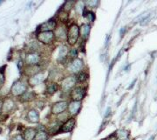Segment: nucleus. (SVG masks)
<instances>
[{
	"mask_svg": "<svg viewBox=\"0 0 157 140\" xmlns=\"http://www.w3.org/2000/svg\"><path fill=\"white\" fill-rule=\"evenodd\" d=\"M14 107H15V102H13V100H11V98H6L3 102L2 112H5V113L11 112L14 109Z\"/></svg>",
	"mask_w": 157,
	"mask_h": 140,
	"instance_id": "4468645a",
	"label": "nucleus"
},
{
	"mask_svg": "<svg viewBox=\"0 0 157 140\" xmlns=\"http://www.w3.org/2000/svg\"><path fill=\"white\" fill-rule=\"evenodd\" d=\"M86 4V6H89L90 8H94L99 4V2H97V1H87Z\"/></svg>",
	"mask_w": 157,
	"mask_h": 140,
	"instance_id": "cd10ccee",
	"label": "nucleus"
},
{
	"mask_svg": "<svg viewBox=\"0 0 157 140\" xmlns=\"http://www.w3.org/2000/svg\"><path fill=\"white\" fill-rule=\"evenodd\" d=\"M57 27V22L55 19H50L46 22L41 24L39 26V32H52Z\"/></svg>",
	"mask_w": 157,
	"mask_h": 140,
	"instance_id": "9d476101",
	"label": "nucleus"
},
{
	"mask_svg": "<svg viewBox=\"0 0 157 140\" xmlns=\"http://www.w3.org/2000/svg\"><path fill=\"white\" fill-rule=\"evenodd\" d=\"M0 4H1V2H0Z\"/></svg>",
	"mask_w": 157,
	"mask_h": 140,
	"instance_id": "473e14b6",
	"label": "nucleus"
},
{
	"mask_svg": "<svg viewBox=\"0 0 157 140\" xmlns=\"http://www.w3.org/2000/svg\"><path fill=\"white\" fill-rule=\"evenodd\" d=\"M26 118L30 123H37L39 122V112L37 111L34 109H31L28 112H27V116Z\"/></svg>",
	"mask_w": 157,
	"mask_h": 140,
	"instance_id": "ddd939ff",
	"label": "nucleus"
},
{
	"mask_svg": "<svg viewBox=\"0 0 157 140\" xmlns=\"http://www.w3.org/2000/svg\"><path fill=\"white\" fill-rule=\"evenodd\" d=\"M11 140H25L24 139V138H23V135H16V136H14L12 138H11Z\"/></svg>",
	"mask_w": 157,
	"mask_h": 140,
	"instance_id": "c756f323",
	"label": "nucleus"
},
{
	"mask_svg": "<svg viewBox=\"0 0 157 140\" xmlns=\"http://www.w3.org/2000/svg\"><path fill=\"white\" fill-rule=\"evenodd\" d=\"M81 105H82L81 102L78 101H72L70 103H68L67 109L69 115H71L72 117L77 116L81 109Z\"/></svg>",
	"mask_w": 157,
	"mask_h": 140,
	"instance_id": "9b49d317",
	"label": "nucleus"
},
{
	"mask_svg": "<svg viewBox=\"0 0 157 140\" xmlns=\"http://www.w3.org/2000/svg\"><path fill=\"white\" fill-rule=\"evenodd\" d=\"M37 130L34 128H27L25 130L23 138L25 140H34L36 134H37Z\"/></svg>",
	"mask_w": 157,
	"mask_h": 140,
	"instance_id": "2eb2a0df",
	"label": "nucleus"
},
{
	"mask_svg": "<svg viewBox=\"0 0 157 140\" xmlns=\"http://www.w3.org/2000/svg\"><path fill=\"white\" fill-rule=\"evenodd\" d=\"M48 139V133L45 130H39L36 134L34 140H47Z\"/></svg>",
	"mask_w": 157,
	"mask_h": 140,
	"instance_id": "412c9836",
	"label": "nucleus"
},
{
	"mask_svg": "<svg viewBox=\"0 0 157 140\" xmlns=\"http://www.w3.org/2000/svg\"><path fill=\"white\" fill-rule=\"evenodd\" d=\"M55 34L53 32H39L37 34V39L39 43H42L44 45H50L54 40Z\"/></svg>",
	"mask_w": 157,
	"mask_h": 140,
	"instance_id": "7ed1b4c3",
	"label": "nucleus"
},
{
	"mask_svg": "<svg viewBox=\"0 0 157 140\" xmlns=\"http://www.w3.org/2000/svg\"><path fill=\"white\" fill-rule=\"evenodd\" d=\"M58 90H59V85L55 82H51V83L47 84V86H46V92L49 95L55 94Z\"/></svg>",
	"mask_w": 157,
	"mask_h": 140,
	"instance_id": "6ab92c4d",
	"label": "nucleus"
},
{
	"mask_svg": "<svg viewBox=\"0 0 157 140\" xmlns=\"http://www.w3.org/2000/svg\"><path fill=\"white\" fill-rule=\"evenodd\" d=\"M67 18H68V12L67 11H63L62 10L59 13V21L60 22H67Z\"/></svg>",
	"mask_w": 157,
	"mask_h": 140,
	"instance_id": "393cba45",
	"label": "nucleus"
},
{
	"mask_svg": "<svg viewBox=\"0 0 157 140\" xmlns=\"http://www.w3.org/2000/svg\"><path fill=\"white\" fill-rule=\"evenodd\" d=\"M68 108V102L67 101H60L55 102L52 106V114L60 115L67 110Z\"/></svg>",
	"mask_w": 157,
	"mask_h": 140,
	"instance_id": "1a4fd4ad",
	"label": "nucleus"
},
{
	"mask_svg": "<svg viewBox=\"0 0 157 140\" xmlns=\"http://www.w3.org/2000/svg\"><path fill=\"white\" fill-rule=\"evenodd\" d=\"M45 79V75L43 73H38L36 74H34L33 76H30V78L28 80V83L30 84V86H37L40 84Z\"/></svg>",
	"mask_w": 157,
	"mask_h": 140,
	"instance_id": "f8f14e48",
	"label": "nucleus"
},
{
	"mask_svg": "<svg viewBox=\"0 0 157 140\" xmlns=\"http://www.w3.org/2000/svg\"><path fill=\"white\" fill-rule=\"evenodd\" d=\"M154 138H155V136H152L151 138H150L148 140H154Z\"/></svg>",
	"mask_w": 157,
	"mask_h": 140,
	"instance_id": "2f4dec72",
	"label": "nucleus"
},
{
	"mask_svg": "<svg viewBox=\"0 0 157 140\" xmlns=\"http://www.w3.org/2000/svg\"><path fill=\"white\" fill-rule=\"evenodd\" d=\"M76 124V119L74 117L70 118L68 120H67L66 122H64V123L62 124L59 128V133H67V132H71L74 128Z\"/></svg>",
	"mask_w": 157,
	"mask_h": 140,
	"instance_id": "6e6552de",
	"label": "nucleus"
},
{
	"mask_svg": "<svg viewBox=\"0 0 157 140\" xmlns=\"http://www.w3.org/2000/svg\"><path fill=\"white\" fill-rule=\"evenodd\" d=\"M86 18L89 19L90 22H94V19H95V15H94V12L90 11V12H88V14H87Z\"/></svg>",
	"mask_w": 157,
	"mask_h": 140,
	"instance_id": "c85d7f7f",
	"label": "nucleus"
},
{
	"mask_svg": "<svg viewBox=\"0 0 157 140\" xmlns=\"http://www.w3.org/2000/svg\"><path fill=\"white\" fill-rule=\"evenodd\" d=\"M90 31H91V27H90L89 25H87V24H83V25L80 26V28H79L80 35H81V37L84 39H86L88 38Z\"/></svg>",
	"mask_w": 157,
	"mask_h": 140,
	"instance_id": "f3484780",
	"label": "nucleus"
},
{
	"mask_svg": "<svg viewBox=\"0 0 157 140\" xmlns=\"http://www.w3.org/2000/svg\"><path fill=\"white\" fill-rule=\"evenodd\" d=\"M3 102H4V101L0 100V113L2 112V109H3Z\"/></svg>",
	"mask_w": 157,
	"mask_h": 140,
	"instance_id": "7c9ffc66",
	"label": "nucleus"
},
{
	"mask_svg": "<svg viewBox=\"0 0 157 140\" xmlns=\"http://www.w3.org/2000/svg\"><path fill=\"white\" fill-rule=\"evenodd\" d=\"M34 94L33 92H29V91H26L25 93H24L21 96H20V101L21 102H29L31 101L33 98Z\"/></svg>",
	"mask_w": 157,
	"mask_h": 140,
	"instance_id": "4be33fe9",
	"label": "nucleus"
},
{
	"mask_svg": "<svg viewBox=\"0 0 157 140\" xmlns=\"http://www.w3.org/2000/svg\"><path fill=\"white\" fill-rule=\"evenodd\" d=\"M87 79H88V74L86 73V72H84V71H81L80 73H78L77 77H76L77 82H80V83L85 82Z\"/></svg>",
	"mask_w": 157,
	"mask_h": 140,
	"instance_id": "5701e85b",
	"label": "nucleus"
},
{
	"mask_svg": "<svg viewBox=\"0 0 157 140\" xmlns=\"http://www.w3.org/2000/svg\"><path fill=\"white\" fill-rule=\"evenodd\" d=\"M54 34H55V37L59 38V39H61V40H65L67 38V31L66 30L65 27L56 28Z\"/></svg>",
	"mask_w": 157,
	"mask_h": 140,
	"instance_id": "dca6fc26",
	"label": "nucleus"
},
{
	"mask_svg": "<svg viewBox=\"0 0 157 140\" xmlns=\"http://www.w3.org/2000/svg\"><path fill=\"white\" fill-rule=\"evenodd\" d=\"M78 56V50L76 48H72L71 50L68 52L67 57H69L70 59H72V61L76 59V57Z\"/></svg>",
	"mask_w": 157,
	"mask_h": 140,
	"instance_id": "a878e982",
	"label": "nucleus"
},
{
	"mask_svg": "<svg viewBox=\"0 0 157 140\" xmlns=\"http://www.w3.org/2000/svg\"><path fill=\"white\" fill-rule=\"evenodd\" d=\"M27 91V83L23 81L18 80L12 85L11 89V93L13 96H21Z\"/></svg>",
	"mask_w": 157,
	"mask_h": 140,
	"instance_id": "f03ea898",
	"label": "nucleus"
},
{
	"mask_svg": "<svg viewBox=\"0 0 157 140\" xmlns=\"http://www.w3.org/2000/svg\"><path fill=\"white\" fill-rule=\"evenodd\" d=\"M5 84V74L3 71H0V89Z\"/></svg>",
	"mask_w": 157,
	"mask_h": 140,
	"instance_id": "bb28decb",
	"label": "nucleus"
},
{
	"mask_svg": "<svg viewBox=\"0 0 157 140\" xmlns=\"http://www.w3.org/2000/svg\"><path fill=\"white\" fill-rule=\"evenodd\" d=\"M74 2L73 1H67V2H66L65 4H64V6L62 7V10L65 11H67V12H69V11L72 10V8L74 6Z\"/></svg>",
	"mask_w": 157,
	"mask_h": 140,
	"instance_id": "b1692460",
	"label": "nucleus"
},
{
	"mask_svg": "<svg viewBox=\"0 0 157 140\" xmlns=\"http://www.w3.org/2000/svg\"><path fill=\"white\" fill-rule=\"evenodd\" d=\"M79 37V27L78 25L73 24L67 29V43L70 46H73L78 41Z\"/></svg>",
	"mask_w": 157,
	"mask_h": 140,
	"instance_id": "f257e3e1",
	"label": "nucleus"
},
{
	"mask_svg": "<svg viewBox=\"0 0 157 140\" xmlns=\"http://www.w3.org/2000/svg\"><path fill=\"white\" fill-rule=\"evenodd\" d=\"M86 95V89L83 87H76L72 90L70 96L73 101L81 102Z\"/></svg>",
	"mask_w": 157,
	"mask_h": 140,
	"instance_id": "39448f33",
	"label": "nucleus"
},
{
	"mask_svg": "<svg viewBox=\"0 0 157 140\" xmlns=\"http://www.w3.org/2000/svg\"><path fill=\"white\" fill-rule=\"evenodd\" d=\"M68 48L66 45H62L59 46V62H63L65 59H67L68 55Z\"/></svg>",
	"mask_w": 157,
	"mask_h": 140,
	"instance_id": "a211bd4d",
	"label": "nucleus"
},
{
	"mask_svg": "<svg viewBox=\"0 0 157 140\" xmlns=\"http://www.w3.org/2000/svg\"><path fill=\"white\" fill-rule=\"evenodd\" d=\"M40 61H41V56L37 52L29 53L28 54L25 56V63L28 65L29 67H31V66H38Z\"/></svg>",
	"mask_w": 157,
	"mask_h": 140,
	"instance_id": "0eeeda50",
	"label": "nucleus"
},
{
	"mask_svg": "<svg viewBox=\"0 0 157 140\" xmlns=\"http://www.w3.org/2000/svg\"><path fill=\"white\" fill-rule=\"evenodd\" d=\"M130 133L127 130H120L117 131V139L118 140H128V137Z\"/></svg>",
	"mask_w": 157,
	"mask_h": 140,
	"instance_id": "aec40b11",
	"label": "nucleus"
},
{
	"mask_svg": "<svg viewBox=\"0 0 157 140\" xmlns=\"http://www.w3.org/2000/svg\"><path fill=\"white\" fill-rule=\"evenodd\" d=\"M77 82V80L76 77L74 76H68L66 77L63 81L61 82L60 84V87H61V90L63 92H68V91H72L73 89V87L75 86V84Z\"/></svg>",
	"mask_w": 157,
	"mask_h": 140,
	"instance_id": "423d86ee",
	"label": "nucleus"
},
{
	"mask_svg": "<svg viewBox=\"0 0 157 140\" xmlns=\"http://www.w3.org/2000/svg\"><path fill=\"white\" fill-rule=\"evenodd\" d=\"M83 67H84L83 61L81 59L76 58L69 63V65L67 66V71L73 74H78L82 71Z\"/></svg>",
	"mask_w": 157,
	"mask_h": 140,
	"instance_id": "20e7f679",
	"label": "nucleus"
}]
</instances>
